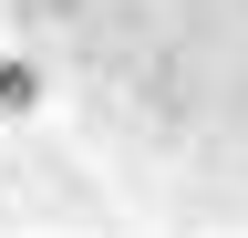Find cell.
Instances as JSON below:
<instances>
[{
	"label": "cell",
	"instance_id": "cell-1",
	"mask_svg": "<svg viewBox=\"0 0 248 238\" xmlns=\"http://www.w3.org/2000/svg\"><path fill=\"white\" fill-rule=\"evenodd\" d=\"M31 104H42V73H31V63H0V114H31Z\"/></svg>",
	"mask_w": 248,
	"mask_h": 238
}]
</instances>
